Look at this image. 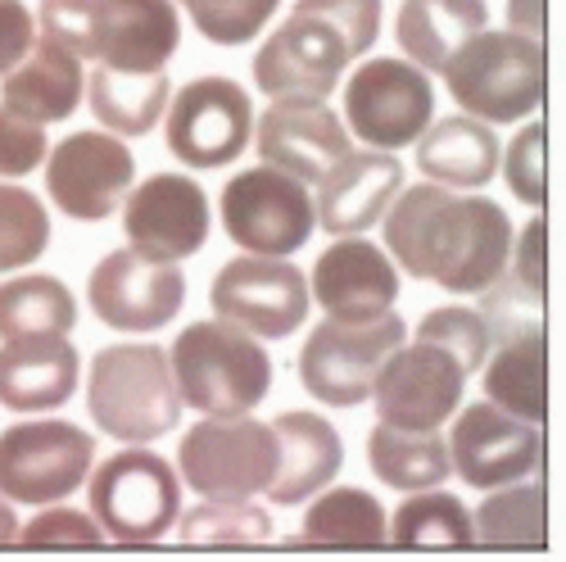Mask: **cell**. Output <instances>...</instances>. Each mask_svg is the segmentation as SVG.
Here are the masks:
<instances>
[{"instance_id":"6da1fadb","label":"cell","mask_w":566,"mask_h":562,"mask_svg":"<svg viewBox=\"0 0 566 562\" xmlns=\"http://www.w3.org/2000/svg\"><path fill=\"white\" fill-rule=\"evenodd\" d=\"M386 254L449 295H481L512 259V218L485 196H453L449 186H399L386 209Z\"/></svg>"},{"instance_id":"7a4b0ae2","label":"cell","mask_w":566,"mask_h":562,"mask_svg":"<svg viewBox=\"0 0 566 562\" xmlns=\"http://www.w3.org/2000/svg\"><path fill=\"white\" fill-rule=\"evenodd\" d=\"M36 14L41 37L123 73H155L181 45L172 0H41Z\"/></svg>"},{"instance_id":"3957f363","label":"cell","mask_w":566,"mask_h":562,"mask_svg":"<svg viewBox=\"0 0 566 562\" xmlns=\"http://www.w3.org/2000/svg\"><path fill=\"white\" fill-rule=\"evenodd\" d=\"M449 82V96L490 127L522 123L544 105L548 91V55L544 41L526 32H490L481 28L476 37H467L449 64L440 69Z\"/></svg>"},{"instance_id":"277c9868","label":"cell","mask_w":566,"mask_h":562,"mask_svg":"<svg viewBox=\"0 0 566 562\" xmlns=\"http://www.w3.org/2000/svg\"><path fill=\"white\" fill-rule=\"evenodd\" d=\"M86 408L118 445H150L181 422L172 363L159 345H105L86 372Z\"/></svg>"},{"instance_id":"5b68a950","label":"cell","mask_w":566,"mask_h":562,"mask_svg":"<svg viewBox=\"0 0 566 562\" xmlns=\"http://www.w3.org/2000/svg\"><path fill=\"white\" fill-rule=\"evenodd\" d=\"M168 363L181 404H191L209 417L254 413L272 391V358L259 345V336L222 318L186 326Z\"/></svg>"},{"instance_id":"8992f818","label":"cell","mask_w":566,"mask_h":562,"mask_svg":"<svg viewBox=\"0 0 566 562\" xmlns=\"http://www.w3.org/2000/svg\"><path fill=\"white\" fill-rule=\"evenodd\" d=\"M91 518L96 527L123 544V549H146L177 527L181 512V481L172 472V462H164L150 449H123L109 454L86 486Z\"/></svg>"},{"instance_id":"52a82bcc","label":"cell","mask_w":566,"mask_h":562,"mask_svg":"<svg viewBox=\"0 0 566 562\" xmlns=\"http://www.w3.org/2000/svg\"><path fill=\"white\" fill-rule=\"evenodd\" d=\"M408 341V326L399 313H376L363 322H340L326 318L308 332V345L300 350V386L332 408H354L371 399L376 372H381L386 354Z\"/></svg>"},{"instance_id":"ba28073f","label":"cell","mask_w":566,"mask_h":562,"mask_svg":"<svg viewBox=\"0 0 566 562\" xmlns=\"http://www.w3.org/2000/svg\"><path fill=\"white\" fill-rule=\"evenodd\" d=\"M177 472L200 499H254L276 477V436L250 413L205 417L181 436Z\"/></svg>"},{"instance_id":"9c48e42d","label":"cell","mask_w":566,"mask_h":562,"mask_svg":"<svg viewBox=\"0 0 566 562\" xmlns=\"http://www.w3.org/2000/svg\"><path fill=\"white\" fill-rule=\"evenodd\" d=\"M96 462V440L60 417L14 422L0 431V495L10 503H60L77 495Z\"/></svg>"},{"instance_id":"30bf717a","label":"cell","mask_w":566,"mask_h":562,"mask_svg":"<svg viewBox=\"0 0 566 562\" xmlns=\"http://www.w3.org/2000/svg\"><path fill=\"white\" fill-rule=\"evenodd\" d=\"M222 227L241 250L286 259L304 250V241L317 227V214H313L308 186L300 177L281 173L272 164H259V168L235 173L222 186Z\"/></svg>"},{"instance_id":"8fae6325","label":"cell","mask_w":566,"mask_h":562,"mask_svg":"<svg viewBox=\"0 0 566 562\" xmlns=\"http://www.w3.org/2000/svg\"><path fill=\"white\" fill-rule=\"evenodd\" d=\"M436 118V86L412 60L376 55L345 86V127L371 150H403Z\"/></svg>"},{"instance_id":"7c38bea8","label":"cell","mask_w":566,"mask_h":562,"mask_svg":"<svg viewBox=\"0 0 566 562\" xmlns=\"http://www.w3.org/2000/svg\"><path fill=\"white\" fill-rule=\"evenodd\" d=\"M209 304L222 322L241 326L259 341H286L308 318V281L286 259L245 254L218 268Z\"/></svg>"},{"instance_id":"4fadbf2b","label":"cell","mask_w":566,"mask_h":562,"mask_svg":"<svg viewBox=\"0 0 566 562\" xmlns=\"http://www.w3.org/2000/svg\"><path fill=\"white\" fill-rule=\"evenodd\" d=\"M254 105L250 91L231 77H191L168 105V150L177 164L191 168H222L235 164L250 146Z\"/></svg>"},{"instance_id":"5bb4252c","label":"cell","mask_w":566,"mask_h":562,"mask_svg":"<svg viewBox=\"0 0 566 562\" xmlns=\"http://www.w3.org/2000/svg\"><path fill=\"white\" fill-rule=\"evenodd\" d=\"M444 445H449V467L471 490L526 481V477H539V467H544V427L539 422L503 413L490 399L462 408Z\"/></svg>"},{"instance_id":"9a60e30c","label":"cell","mask_w":566,"mask_h":562,"mask_svg":"<svg viewBox=\"0 0 566 562\" xmlns=\"http://www.w3.org/2000/svg\"><path fill=\"white\" fill-rule=\"evenodd\" d=\"M86 304L114 332H159L186 304V277L168 259L140 250H114L86 281Z\"/></svg>"},{"instance_id":"2e32d148","label":"cell","mask_w":566,"mask_h":562,"mask_svg":"<svg viewBox=\"0 0 566 562\" xmlns=\"http://www.w3.org/2000/svg\"><path fill=\"white\" fill-rule=\"evenodd\" d=\"M136 177V159L123 146V136L114 132H73L51 150L45 164V191L51 200L82 222H101L109 218Z\"/></svg>"},{"instance_id":"e0dca14e","label":"cell","mask_w":566,"mask_h":562,"mask_svg":"<svg viewBox=\"0 0 566 562\" xmlns=\"http://www.w3.org/2000/svg\"><path fill=\"white\" fill-rule=\"evenodd\" d=\"M462 386H467L462 363L453 354H444L440 345L417 341V345H399V350L386 354L371 395H376V413H381V422L436 431L462 404Z\"/></svg>"},{"instance_id":"ac0fdd59","label":"cell","mask_w":566,"mask_h":562,"mask_svg":"<svg viewBox=\"0 0 566 562\" xmlns=\"http://www.w3.org/2000/svg\"><path fill=\"white\" fill-rule=\"evenodd\" d=\"M123 231L132 250L181 263L209 241V196L186 173H155L127 196Z\"/></svg>"},{"instance_id":"d6986e66","label":"cell","mask_w":566,"mask_h":562,"mask_svg":"<svg viewBox=\"0 0 566 562\" xmlns=\"http://www.w3.org/2000/svg\"><path fill=\"white\" fill-rule=\"evenodd\" d=\"M345 69H349V51L336 37V28L313 14H300V10H291V19L281 23L254 55V82L272 101L276 96L326 101L340 86Z\"/></svg>"},{"instance_id":"ffe728a7","label":"cell","mask_w":566,"mask_h":562,"mask_svg":"<svg viewBox=\"0 0 566 562\" xmlns=\"http://www.w3.org/2000/svg\"><path fill=\"white\" fill-rule=\"evenodd\" d=\"M254 146L259 159L308 181H322L345 150H349V132L340 118L326 110V101L313 96H276L268 114L254 123Z\"/></svg>"},{"instance_id":"44dd1931","label":"cell","mask_w":566,"mask_h":562,"mask_svg":"<svg viewBox=\"0 0 566 562\" xmlns=\"http://www.w3.org/2000/svg\"><path fill=\"white\" fill-rule=\"evenodd\" d=\"M403 186V164L395 150H345L322 177V191L313 200L317 227L332 237H363L367 227L386 218L390 200Z\"/></svg>"},{"instance_id":"7402d4cb","label":"cell","mask_w":566,"mask_h":562,"mask_svg":"<svg viewBox=\"0 0 566 562\" xmlns=\"http://www.w3.org/2000/svg\"><path fill=\"white\" fill-rule=\"evenodd\" d=\"M308 300H317L326 318H340V322L376 318L395 309L399 300V268L381 246H371L363 237H340L313 263Z\"/></svg>"},{"instance_id":"603a6c76","label":"cell","mask_w":566,"mask_h":562,"mask_svg":"<svg viewBox=\"0 0 566 562\" xmlns=\"http://www.w3.org/2000/svg\"><path fill=\"white\" fill-rule=\"evenodd\" d=\"M82 358L64 336H19L0 345V404L19 417L64 408L77 391Z\"/></svg>"},{"instance_id":"cb8c5ba5","label":"cell","mask_w":566,"mask_h":562,"mask_svg":"<svg viewBox=\"0 0 566 562\" xmlns=\"http://www.w3.org/2000/svg\"><path fill=\"white\" fill-rule=\"evenodd\" d=\"M276 436V477L263 490L272 503L295 508L304 499H313L317 490H326L340 467H345V445L340 431L317 413H281L272 422Z\"/></svg>"},{"instance_id":"d4e9b609","label":"cell","mask_w":566,"mask_h":562,"mask_svg":"<svg viewBox=\"0 0 566 562\" xmlns=\"http://www.w3.org/2000/svg\"><path fill=\"white\" fill-rule=\"evenodd\" d=\"M86 96L82 60L55 37H36L28 55L0 73V105L32 123H64Z\"/></svg>"},{"instance_id":"484cf974","label":"cell","mask_w":566,"mask_h":562,"mask_svg":"<svg viewBox=\"0 0 566 562\" xmlns=\"http://www.w3.org/2000/svg\"><path fill=\"white\" fill-rule=\"evenodd\" d=\"M499 155L494 127L471 114L427 123V132L417 136V168L449 191H481L499 173Z\"/></svg>"},{"instance_id":"4316f807","label":"cell","mask_w":566,"mask_h":562,"mask_svg":"<svg viewBox=\"0 0 566 562\" xmlns=\"http://www.w3.org/2000/svg\"><path fill=\"white\" fill-rule=\"evenodd\" d=\"M481 367H485V399L490 404L544 427V417H548V336H544V322L503 332L494 358Z\"/></svg>"},{"instance_id":"83f0119b","label":"cell","mask_w":566,"mask_h":562,"mask_svg":"<svg viewBox=\"0 0 566 562\" xmlns=\"http://www.w3.org/2000/svg\"><path fill=\"white\" fill-rule=\"evenodd\" d=\"M490 23L485 0H403L399 6V51L427 73H440L467 37Z\"/></svg>"},{"instance_id":"f1b7e54d","label":"cell","mask_w":566,"mask_h":562,"mask_svg":"<svg viewBox=\"0 0 566 562\" xmlns=\"http://www.w3.org/2000/svg\"><path fill=\"white\" fill-rule=\"evenodd\" d=\"M367 467L390 490H431V486H444L453 472L440 427L417 431V427H395V422H376L371 427Z\"/></svg>"},{"instance_id":"f546056e","label":"cell","mask_w":566,"mask_h":562,"mask_svg":"<svg viewBox=\"0 0 566 562\" xmlns=\"http://www.w3.org/2000/svg\"><path fill=\"white\" fill-rule=\"evenodd\" d=\"M168 73L155 69V73H123V69H109V64H96L86 82V101H91V114L101 118L105 132L114 136H146L159 127L164 110H168Z\"/></svg>"},{"instance_id":"4dcf8cb0","label":"cell","mask_w":566,"mask_h":562,"mask_svg":"<svg viewBox=\"0 0 566 562\" xmlns=\"http://www.w3.org/2000/svg\"><path fill=\"white\" fill-rule=\"evenodd\" d=\"M77 326V300L51 272H23L0 281V341L69 336Z\"/></svg>"},{"instance_id":"1f68e13d","label":"cell","mask_w":566,"mask_h":562,"mask_svg":"<svg viewBox=\"0 0 566 562\" xmlns=\"http://www.w3.org/2000/svg\"><path fill=\"white\" fill-rule=\"evenodd\" d=\"M386 508L376 503V495L358 486L340 490H317V499L304 512V531L295 544H349V549H381L386 544Z\"/></svg>"},{"instance_id":"d6a6232c","label":"cell","mask_w":566,"mask_h":562,"mask_svg":"<svg viewBox=\"0 0 566 562\" xmlns=\"http://www.w3.org/2000/svg\"><path fill=\"white\" fill-rule=\"evenodd\" d=\"M471 531H476V544L490 549H544L548 540V495L544 481H507L485 490V503L471 518Z\"/></svg>"},{"instance_id":"836d02e7","label":"cell","mask_w":566,"mask_h":562,"mask_svg":"<svg viewBox=\"0 0 566 562\" xmlns=\"http://www.w3.org/2000/svg\"><path fill=\"white\" fill-rule=\"evenodd\" d=\"M386 544L399 549H471L476 531H471V512L458 495L444 490H417L412 499H403L390 518Z\"/></svg>"},{"instance_id":"e575fe53","label":"cell","mask_w":566,"mask_h":562,"mask_svg":"<svg viewBox=\"0 0 566 562\" xmlns=\"http://www.w3.org/2000/svg\"><path fill=\"white\" fill-rule=\"evenodd\" d=\"M181 518V512H177ZM181 544H200V549H250L272 540V518L250 499H205L181 518Z\"/></svg>"},{"instance_id":"d590c367","label":"cell","mask_w":566,"mask_h":562,"mask_svg":"<svg viewBox=\"0 0 566 562\" xmlns=\"http://www.w3.org/2000/svg\"><path fill=\"white\" fill-rule=\"evenodd\" d=\"M45 246H51V214H45V205L23 186L0 181V272H19L36 263Z\"/></svg>"},{"instance_id":"8d00e7d4","label":"cell","mask_w":566,"mask_h":562,"mask_svg":"<svg viewBox=\"0 0 566 562\" xmlns=\"http://www.w3.org/2000/svg\"><path fill=\"white\" fill-rule=\"evenodd\" d=\"M417 341L427 345H440L444 354H453L462 363V372L471 377L490 345H494V332H490V318L481 309H467V304H444V309H431L427 318L417 322Z\"/></svg>"},{"instance_id":"74e56055","label":"cell","mask_w":566,"mask_h":562,"mask_svg":"<svg viewBox=\"0 0 566 562\" xmlns=\"http://www.w3.org/2000/svg\"><path fill=\"white\" fill-rule=\"evenodd\" d=\"M177 6L191 14V23L205 41L245 45L268 28V19L276 14L281 0H177Z\"/></svg>"},{"instance_id":"f35d334b","label":"cell","mask_w":566,"mask_h":562,"mask_svg":"<svg viewBox=\"0 0 566 562\" xmlns=\"http://www.w3.org/2000/svg\"><path fill=\"white\" fill-rule=\"evenodd\" d=\"M503 177L516 200L544 209L548 200V127L544 123H531L512 136V146L503 155Z\"/></svg>"},{"instance_id":"ab89813d","label":"cell","mask_w":566,"mask_h":562,"mask_svg":"<svg viewBox=\"0 0 566 562\" xmlns=\"http://www.w3.org/2000/svg\"><path fill=\"white\" fill-rule=\"evenodd\" d=\"M295 10L332 23L336 37L345 41L349 60L367 55L376 37H381V0H295Z\"/></svg>"},{"instance_id":"60d3db41","label":"cell","mask_w":566,"mask_h":562,"mask_svg":"<svg viewBox=\"0 0 566 562\" xmlns=\"http://www.w3.org/2000/svg\"><path fill=\"white\" fill-rule=\"evenodd\" d=\"M14 544L19 549H101L105 531L96 527V518H86L77 508H45L32 522H19Z\"/></svg>"},{"instance_id":"b9f144b4","label":"cell","mask_w":566,"mask_h":562,"mask_svg":"<svg viewBox=\"0 0 566 562\" xmlns=\"http://www.w3.org/2000/svg\"><path fill=\"white\" fill-rule=\"evenodd\" d=\"M36 164H45L41 123L0 105V177H28Z\"/></svg>"},{"instance_id":"7bdbcfd3","label":"cell","mask_w":566,"mask_h":562,"mask_svg":"<svg viewBox=\"0 0 566 562\" xmlns=\"http://www.w3.org/2000/svg\"><path fill=\"white\" fill-rule=\"evenodd\" d=\"M544 218H531L526 222V231H522V246H516V259H512V281H522L526 291H535V295H544V287H548V237H544Z\"/></svg>"},{"instance_id":"ee69618b","label":"cell","mask_w":566,"mask_h":562,"mask_svg":"<svg viewBox=\"0 0 566 562\" xmlns=\"http://www.w3.org/2000/svg\"><path fill=\"white\" fill-rule=\"evenodd\" d=\"M36 41V19L23 0H0V73L14 69Z\"/></svg>"},{"instance_id":"f6af8a7d","label":"cell","mask_w":566,"mask_h":562,"mask_svg":"<svg viewBox=\"0 0 566 562\" xmlns=\"http://www.w3.org/2000/svg\"><path fill=\"white\" fill-rule=\"evenodd\" d=\"M544 19H548V0H507V28L526 32L544 41Z\"/></svg>"},{"instance_id":"bcb514c9","label":"cell","mask_w":566,"mask_h":562,"mask_svg":"<svg viewBox=\"0 0 566 562\" xmlns=\"http://www.w3.org/2000/svg\"><path fill=\"white\" fill-rule=\"evenodd\" d=\"M14 535H19V518H14V503L0 495V549L6 544H14Z\"/></svg>"}]
</instances>
